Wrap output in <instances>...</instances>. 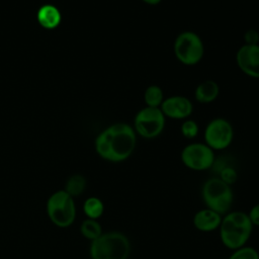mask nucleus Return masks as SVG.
I'll list each match as a JSON object with an SVG mask.
<instances>
[{"label":"nucleus","instance_id":"1","mask_svg":"<svg viewBox=\"0 0 259 259\" xmlns=\"http://www.w3.org/2000/svg\"><path fill=\"white\" fill-rule=\"evenodd\" d=\"M137 139L138 136L131 123L115 122L98 134L94 147L97 155L103 160L119 163L133 155Z\"/></svg>","mask_w":259,"mask_h":259},{"label":"nucleus","instance_id":"2","mask_svg":"<svg viewBox=\"0 0 259 259\" xmlns=\"http://www.w3.org/2000/svg\"><path fill=\"white\" fill-rule=\"evenodd\" d=\"M219 231L223 245L234 251L246 245L252 234L253 225L247 212L234 210L223 215Z\"/></svg>","mask_w":259,"mask_h":259},{"label":"nucleus","instance_id":"3","mask_svg":"<svg viewBox=\"0 0 259 259\" xmlns=\"http://www.w3.org/2000/svg\"><path fill=\"white\" fill-rule=\"evenodd\" d=\"M131 253V242L121 232L102 233L89 246L91 259H127Z\"/></svg>","mask_w":259,"mask_h":259},{"label":"nucleus","instance_id":"4","mask_svg":"<svg viewBox=\"0 0 259 259\" xmlns=\"http://www.w3.org/2000/svg\"><path fill=\"white\" fill-rule=\"evenodd\" d=\"M47 214L50 221L58 228H69L75 222L77 209L75 198L64 189L53 192L46 204Z\"/></svg>","mask_w":259,"mask_h":259},{"label":"nucleus","instance_id":"5","mask_svg":"<svg viewBox=\"0 0 259 259\" xmlns=\"http://www.w3.org/2000/svg\"><path fill=\"white\" fill-rule=\"evenodd\" d=\"M201 197L207 208L222 215L231 211L234 201L231 185L224 182L220 177H211L203 183Z\"/></svg>","mask_w":259,"mask_h":259},{"label":"nucleus","instance_id":"6","mask_svg":"<svg viewBox=\"0 0 259 259\" xmlns=\"http://www.w3.org/2000/svg\"><path fill=\"white\" fill-rule=\"evenodd\" d=\"M204 44L198 33L184 30L178 33L173 42L174 56L184 66H195L203 58Z\"/></svg>","mask_w":259,"mask_h":259},{"label":"nucleus","instance_id":"7","mask_svg":"<svg viewBox=\"0 0 259 259\" xmlns=\"http://www.w3.org/2000/svg\"><path fill=\"white\" fill-rule=\"evenodd\" d=\"M166 119L160 108L144 106L136 113L132 125L138 137L152 140L163 133Z\"/></svg>","mask_w":259,"mask_h":259},{"label":"nucleus","instance_id":"8","mask_svg":"<svg viewBox=\"0 0 259 259\" xmlns=\"http://www.w3.org/2000/svg\"><path fill=\"white\" fill-rule=\"evenodd\" d=\"M234 135L231 121L225 117L217 116L206 123L203 131V143L213 151H222L231 146Z\"/></svg>","mask_w":259,"mask_h":259},{"label":"nucleus","instance_id":"9","mask_svg":"<svg viewBox=\"0 0 259 259\" xmlns=\"http://www.w3.org/2000/svg\"><path fill=\"white\" fill-rule=\"evenodd\" d=\"M182 164L193 171H205L214 164V151L203 142L187 144L180 153Z\"/></svg>","mask_w":259,"mask_h":259},{"label":"nucleus","instance_id":"10","mask_svg":"<svg viewBox=\"0 0 259 259\" xmlns=\"http://www.w3.org/2000/svg\"><path fill=\"white\" fill-rule=\"evenodd\" d=\"M236 64L246 76L259 79V45L243 44L236 52Z\"/></svg>","mask_w":259,"mask_h":259},{"label":"nucleus","instance_id":"11","mask_svg":"<svg viewBox=\"0 0 259 259\" xmlns=\"http://www.w3.org/2000/svg\"><path fill=\"white\" fill-rule=\"evenodd\" d=\"M160 109L166 118L184 120L189 118L193 112L192 101L183 95H171L165 97Z\"/></svg>","mask_w":259,"mask_h":259},{"label":"nucleus","instance_id":"12","mask_svg":"<svg viewBox=\"0 0 259 259\" xmlns=\"http://www.w3.org/2000/svg\"><path fill=\"white\" fill-rule=\"evenodd\" d=\"M223 215L207 207L195 212L193 217V226L200 232H212L220 228Z\"/></svg>","mask_w":259,"mask_h":259},{"label":"nucleus","instance_id":"13","mask_svg":"<svg viewBox=\"0 0 259 259\" xmlns=\"http://www.w3.org/2000/svg\"><path fill=\"white\" fill-rule=\"evenodd\" d=\"M194 99L201 104H209L217 100L220 95L219 84L211 79L204 80L196 85L194 89Z\"/></svg>","mask_w":259,"mask_h":259},{"label":"nucleus","instance_id":"14","mask_svg":"<svg viewBox=\"0 0 259 259\" xmlns=\"http://www.w3.org/2000/svg\"><path fill=\"white\" fill-rule=\"evenodd\" d=\"M36 18L38 23L44 28L54 29L57 26H59L62 19V15L60 10L56 6L52 4H46L38 9Z\"/></svg>","mask_w":259,"mask_h":259},{"label":"nucleus","instance_id":"15","mask_svg":"<svg viewBox=\"0 0 259 259\" xmlns=\"http://www.w3.org/2000/svg\"><path fill=\"white\" fill-rule=\"evenodd\" d=\"M144 102L145 106L160 108L163 100L165 99L163 89L157 84L149 85L144 91Z\"/></svg>","mask_w":259,"mask_h":259},{"label":"nucleus","instance_id":"16","mask_svg":"<svg viewBox=\"0 0 259 259\" xmlns=\"http://www.w3.org/2000/svg\"><path fill=\"white\" fill-rule=\"evenodd\" d=\"M83 211L87 219L98 220L104 212V203L97 196H89L83 203Z\"/></svg>","mask_w":259,"mask_h":259},{"label":"nucleus","instance_id":"17","mask_svg":"<svg viewBox=\"0 0 259 259\" xmlns=\"http://www.w3.org/2000/svg\"><path fill=\"white\" fill-rule=\"evenodd\" d=\"M86 178L81 174H74L68 178L65 183L64 190L73 198L81 195L86 189Z\"/></svg>","mask_w":259,"mask_h":259},{"label":"nucleus","instance_id":"18","mask_svg":"<svg viewBox=\"0 0 259 259\" xmlns=\"http://www.w3.org/2000/svg\"><path fill=\"white\" fill-rule=\"evenodd\" d=\"M80 233L85 239L92 242L102 235L103 230L98 220L85 219L80 225Z\"/></svg>","mask_w":259,"mask_h":259},{"label":"nucleus","instance_id":"19","mask_svg":"<svg viewBox=\"0 0 259 259\" xmlns=\"http://www.w3.org/2000/svg\"><path fill=\"white\" fill-rule=\"evenodd\" d=\"M180 133L185 139L193 140L199 133V125L194 119H191L190 117L186 118L182 120L180 125Z\"/></svg>","mask_w":259,"mask_h":259},{"label":"nucleus","instance_id":"20","mask_svg":"<svg viewBox=\"0 0 259 259\" xmlns=\"http://www.w3.org/2000/svg\"><path fill=\"white\" fill-rule=\"evenodd\" d=\"M229 259H259V253L255 248L245 245L234 250Z\"/></svg>","mask_w":259,"mask_h":259},{"label":"nucleus","instance_id":"21","mask_svg":"<svg viewBox=\"0 0 259 259\" xmlns=\"http://www.w3.org/2000/svg\"><path fill=\"white\" fill-rule=\"evenodd\" d=\"M224 182H226L229 185L234 184L237 179H238V173L237 171L231 167V166H226L224 167L221 172H220V176H219Z\"/></svg>","mask_w":259,"mask_h":259},{"label":"nucleus","instance_id":"22","mask_svg":"<svg viewBox=\"0 0 259 259\" xmlns=\"http://www.w3.org/2000/svg\"><path fill=\"white\" fill-rule=\"evenodd\" d=\"M244 44L259 45V32L254 28L248 29L244 34Z\"/></svg>","mask_w":259,"mask_h":259},{"label":"nucleus","instance_id":"23","mask_svg":"<svg viewBox=\"0 0 259 259\" xmlns=\"http://www.w3.org/2000/svg\"><path fill=\"white\" fill-rule=\"evenodd\" d=\"M248 217L253 225L256 227H259V203L252 206V208L248 212Z\"/></svg>","mask_w":259,"mask_h":259},{"label":"nucleus","instance_id":"24","mask_svg":"<svg viewBox=\"0 0 259 259\" xmlns=\"http://www.w3.org/2000/svg\"><path fill=\"white\" fill-rule=\"evenodd\" d=\"M141 1L144 2L145 4H148L151 6H156L162 2V0H141Z\"/></svg>","mask_w":259,"mask_h":259}]
</instances>
